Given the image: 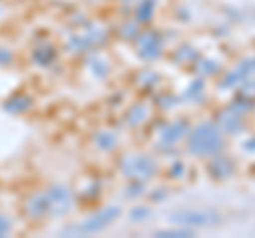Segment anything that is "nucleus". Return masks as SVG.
I'll use <instances>...</instances> for the list:
<instances>
[{"label":"nucleus","mask_w":255,"mask_h":238,"mask_svg":"<svg viewBox=\"0 0 255 238\" xmlns=\"http://www.w3.org/2000/svg\"><path fill=\"white\" fill-rule=\"evenodd\" d=\"M245 149H247V151H255V138L249 140V142H245Z\"/></svg>","instance_id":"obj_16"},{"label":"nucleus","mask_w":255,"mask_h":238,"mask_svg":"<svg viewBox=\"0 0 255 238\" xmlns=\"http://www.w3.org/2000/svg\"><path fill=\"white\" fill-rule=\"evenodd\" d=\"M126 2H132V0H126Z\"/></svg>","instance_id":"obj_17"},{"label":"nucleus","mask_w":255,"mask_h":238,"mask_svg":"<svg viewBox=\"0 0 255 238\" xmlns=\"http://www.w3.org/2000/svg\"><path fill=\"white\" fill-rule=\"evenodd\" d=\"M170 219L174 224L196 226V228H206V226L219 224V215L213 211H179V213H172Z\"/></svg>","instance_id":"obj_3"},{"label":"nucleus","mask_w":255,"mask_h":238,"mask_svg":"<svg viewBox=\"0 0 255 238\" xmlns=\"http://www.w3.org/2000/svg\"><path fill=\"white\" fill-rule=\"evenodd\" d=\"M124 172L130 179L147 181V179H151L155 174V162L151 160V157H145V155L128 157V160L124 162Z\"/></svg>","instance_id":"obj_4"},{"label":"nucleus","mask_w":255,"mask_h":238,"mask_svg":"<svg viewBox=\"0 0 255 238\" xmlns=\"http://www.w3.org/2000/svg\"><path fill=\"white\" fill-rule=\"evenodd\" d=\"M11 60H13V55L9 49H2L0 47V66H9L11 64Z\"/></svg>","instance_id":"obj_13"},{"label":"nucleus","mask_w":255,"mask_h":238,"mask_svg":"<svg viewBox=\"0 0 255 238\" xmlns=\"http://www.w3.org/2000/svg\"><path fill=\"white\" fill-rule=\"evenodd\" d=\"M11 230V224H9V219H4L2 215H0V236H4L6 232Z\"/></svg>","instance_id":"obj_15"},{"label":"nucleus","mask_w":255,"mask_h":238,"mask_svg":"<svg viewBox=\"0 0 255 238\" xmlns=\"http://www.w3.org/2000/svg\"><path fill=\"white\" fill-rule=\"evenodd\" d=\"M185 132H187V123L177 121V123L168 125V128H164L162 136H159V142H162V145H172V142H177Z\"/></svg>","instance_id":"obj_7"},{"label":"nucleus","mask_w":255,"mask_h":238,"mask_svg":"<svg viewBox=\"0 0 255 238\" xmlns=\"http://www.w3.org/2000/svg\"><path fill=\"white\" fill-rule=\"evenodd\" d=\"M153 9H155V0H145V2L138 6V21L151 19V15H153Z\"/></svg>","instance_id":"obj_9"},{"label":"nucleus","mask_w":255,"mask_h":238,"mask_svg":"<svg viewBox=\"0 0 255 238\" xmlns=\"http://www.w3.org/2000/svg\"><path fill=\"white\" fill-rule=\"evenodd\" d=\"M96 145L100 149H111V147H115V136L109 132H100L98 136H96Z\"/></svg>","instance_id":"obj_10"},{"label":"nucleus","mask_w":255,"mask_h":238,"mask_svg":"<svg viewBox=\"0 0 255 238\" xmlns=\"http://www.w3.org/2000/svg\"><path fill=\"white\" fill-rule=\"evenodd\" d=\"M159 47H162V41H159V34L157 32H145V34H140V38H138V51H140L142 58H147V60L157 58Z\"/></svg>","instance_id":"obj_6"},{"label":"nucleus","mask_w":255,"mask_h":238,"mask_svg":"<svg viewBox=\"0 0 255 238\" xmlns=\"http://www.w3.org/2000/svg\"><path fill=\"white\" fill-rule=\"evenodd\" d=\"M45 200H47V213L49 215H64L73 206V194L64 185H53L45 194Z\"/></svg>","instance_id":"obj_2"},{"label":"nucleus","mask_w":255,"mask_h":238,"mask_svg":"<svg viewBox=\"0 0 255 238\" xmlns=\"http://www.w3.org/2000/svg\"><path fill=\"white\" fill-rule=\"evenodd\" d=\"M149 217V211L147 209H136V211H132V219L134 221H140V219H145Z\"/></svg>","instance_id":"obj_14"},{"label":"nucleus","mask_w":255,"mask_h":238,"mask_svg":"<svg viewBox=\"0 0 255 238\" xmlns=\"http://www.w3.org/2000/svg\"><path fill=\"white\" fill-rule=\"evenodd\" d=\"M155 236H159V238H189L191 236V232L189 230H162V232H157Z\"/></svg>","instance_id":"obj_11"},{"label":"nucleus","mask_w":255,"mask_h":238,"mask_svg":"<svg viewBox=\"0 0 255 238\" xmlns=\"http://www.w3.org/2000/svg\"><path fill=\"white\" fill-rule=\"evenodd\" d=\"M119 206H111V209H105L100 213H96L92 215L90 219L85 221V224L77 226V232H83V234H92V232H100V230H105L109 224H113V221L119 217Z\"/></svg>","instance_id":"obj_5"},{"label":"nucleus","mask_w":255,"mask_h":238,"mask_svg":"<svg viewBox=\"0 0 255 238\" xmlns=\"http://www.w3.org/2000/svg\"><path fill=\"white\" fill-rule=\"evenodd\" d=\"M53 55H55V51L51 49V47H49V51L47 53H43V49H36L34 51V60L38 62V64H49V62L53 60Z\"/></svg>","instance_id":"obj_12"},{"label":"nucleus","mask_w":255,"mask_h":238,"mask_svg":"<svg viewBox=\"0 0 255 238\" xmlns=\"http://www.w3.org/2000/svg\"><path fill=\"white\" fill-rule=\"evenodd\" d=\"M30 107V98L23 96V94H19V96H13L9 102L4 105L6 111H11V113H23Z\"/></svg>","instance_id":"obj_8"},{"label":"nucleus","mask_w":255,"mask_h":238,"mask_svg":"<svg viewBox=\"0 0 255 238\" xmlns=\"http://www.w3.org/2000/svg\"><path fill=\"white\" fill-rule=\"evenodd\" d=\"M223 145L221 132L217 130V125L213 123H202L189 134V151L198 155L206 153H217Z\"/></svg>","instance_id":"obj_1"}]
</instances>
